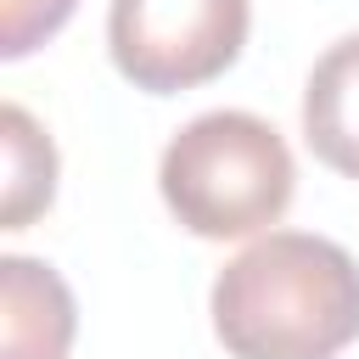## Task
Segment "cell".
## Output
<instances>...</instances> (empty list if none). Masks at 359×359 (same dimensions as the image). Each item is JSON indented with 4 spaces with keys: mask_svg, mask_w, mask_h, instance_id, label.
Returning a JSON list of instances; mask_svg holds the SVG:
<instances>
[{
    "mask_svg": "<svg viewBox=\"0 0 359 359\" xmlns=\"http://www.w3.org/2000/svg\"><path fill=\"white\" fill-rule=\"evenodd\" d=\"M213 337L230 359H337L359 337V264L309 230H269L213 280Z\"/></svg>",
    "mask_w": 359,
    "mask_h": 359,
    "instance_id": "1",
    "label": "cell"
},
{
    "mask_svg": "<svg viewBox=\"0 0 359 359\" xmlns=\"http://www.w3.org/2000/svg\"><path fill=\"white\" fill-rule=\"evenodd\" d=\"M303 140L325 168H337L342 180H359V34L337 39L309 67Z\"/></svg>",
    "mask_w": 359,
    "mask_h": 359,
    "instance_id": "5",
    "label": "cell"
},
{
    "mask_svg": "<svg viewBox=\"0 0 359 359\" xmlns=\"http://www.w3.org/2000/svg\"><path fill=\"white\" fill-rule=\"evenodd\" d=\"M252 28L247 0H112V67L146 95H180L236 67Z\"/></svg>",
    "mask_w": 359,
    "mask_h": 359,
    "instance_id": "3",
    "label": "cell"
},
{
    "mask_svg": "<svg viewBox=\"0 0 359 359\" xmlns=\"http://www.w3.org/2000/svg\"><path fill=\"white\" fill-rule=\"evenodd\" d=\"M79 0H6L0 6V56L17 62L28 56L34 45H45L67 17H73Z\"/></svg>",
    "mask_w": 359,
    "mask_h": 359,
    "instance_id": "7",
    "label": "cell"
},
{
    "mask_svg": "<svg viewBox=\"0 0 359 359\" xmlns=\"http://www.w3.org/2000/svg\"><path fill=\"white\" fill-rule=\"evenodd\" d=\"M0 359H67L73 348V292L67 280L22 252L0 258Z\"/></svg>",
    "mask_w": 359,
    "mask_h": 359,
    "instance_id": "4",
    "label": "cell"
},
{
    "mask_svg": "<svg viewBox=\"0 0 359 359\" xmlns=\"http://www.w3.org/2000/svg\"><path fill=\"white\" fill-rule=\"evenodd\" d=\"M0 140H6V213H0V230H22L56 196V146L28 118V107H17V101L0 107Z\"/></svg>",
    "mask_w": 359,
    "mask_h": 359,
    "instance_id": "6",
    "label": "cell"
},
{
    "mask_svg": "<svg viewBox=\"0 0 359 359\" xmlns=\"http://www.w3.org/2000/svg\"><path fill=\"white\" fill-rule=\"evenodd\" d=\"M157 185L180 230L202 241H241L292 208L297 163L275 123L241 107H219L191 118L163 146Z\"/></svg>",
    "mask_w": 359,
    "mask_h": 359,
    "instance_id": "2",
    "label": "cell"
}]
</instances>
